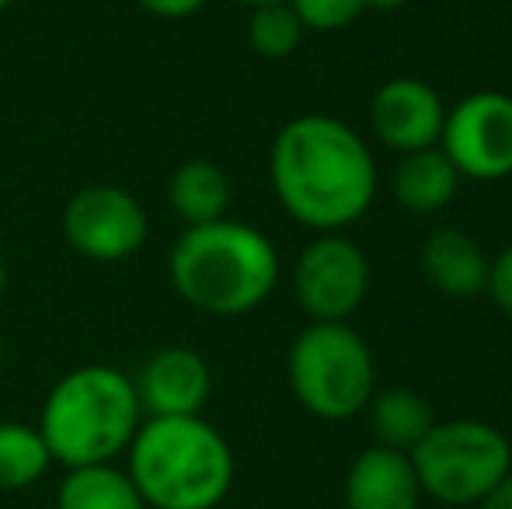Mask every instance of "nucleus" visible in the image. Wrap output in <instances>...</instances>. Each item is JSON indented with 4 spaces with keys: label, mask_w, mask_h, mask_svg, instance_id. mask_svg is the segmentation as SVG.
<instances>
[{
    "label": "nucleus",
    "mask_w": 512,
    "mask_h": 509,
    "mask_svg": "<svg viewBox=\"0 0 512 509\" xmlns=\"http://www.w3.org/2000/svg\"><path fill=\"white\" fill-rule=\"evenodd\" d=\"M276 199L297 224L338 234L377 199V164L349 123L324 112L290 119L269 150Z\"/></svg>",
    "instance_id": "1"
},
{
    "label": "nucleus",
    "mask_w": 512,
    "mask_h": 509,
    "mask_svg": "<svg viewBox=\"0 0 512 509\" xmlns=\"http://www.w3.org/2000/svg\"><path fill=\"white\" fill-rule=\"evenodd\" d=\"M171 286L185 304L213 318H241L272 297L279 283L276 245L244 220L185 227L168 258Z\"/></svg>",
    "instance_id": "2"
},
{
    "label": "nucleus",
    "mask_w": 512,
    "mask_h": 509,
    "mask_svg": "<svg viewBox=\"0 0 512 509\" xmlns=\"http://www.w3.org/2000/svg\"><path fill=\"white\" fill-rule=\"evenodd\" d=\"M126 457L147 509H216L234 485V450L203 415H150Z\"/></svg>",
    "instance_id": "3"
},
{
    "label": "nucleus",
    "mask_w": 512,
    "mask_h": 509,
    "mask_svg": "<svg viewBox=\"0 0 512 509\" xmlns=\"http://www.w3.org/2000/svg\"><path fill=\"white\" fill-rule=\"evenodd\" d=\"M140 422L143 408L133 377L108 363H88L53 384L42 401L39 433L53 464L84 468L126 454Z\"/></svg>",
    "instance_id": "4"
},
{
    "label": "nucleus",
    "mask_w": 512,
    "mask_h": 509,
    "mask_svg": "<svg viewBox=\"0 0 512 509\" xmlns=\"http://www.w3.org/2000/svg\"><path fill=\"white\" fill-rule=\"evenodd\" d=\"M293 398L324 422H345L370 405L377 367L366 339L349 321H310L290 346Z\"/></svg>",
    "instance_id": "5"
},
{
    "label": "nucleus",
    "mask_w": 512,
    "mask_h": 509,
    "mask_svg": "<svg viewBox=\"0 0 512 509\" xmlns=\"http://www.w3.org/2000/svg\"><path fill=\"white\" fill-rule=\"evenodd\" d=\"M422 496L443 506H478L512 471V447L481 419L436 422L411 450Z\"/></svg>",
    "instance_id": "6"
},
{
    "label": "nucleus",
    "mask_w": 512,
    "mask_h": 509,
    "mask_svg": "<svg viewBox=\"0 0 512 509\" xmlns=\"http://www.w3.org/2000/svg\"><path fill=\"white\" fill-rule=\"evenodd\" d=\"M443 154L460 178L471 182H502L512 175V95L474 91L464 102L446 109Z\"/></svg>",
    "instance_id": "7"
},
{
    "label": "nucleus",
    "mask_w": 512,
    "mask_h": 509,
    "mask_svg": "<svg viewBox=\"0 0 512 509\" xmlns=\"http://www.w3.org/2000/svg\"><path fill=\"white\" fill-rule=\"evenodd\" d=\"M147 210L119 185H88L63 210L67 245L88 262H126L147 241Z\"/></svg>",
    "instance_id": "8"
},
{
    "label": "nucleus",
    "mask_w": 512,
    "mask_h": 509,
    "mask_svg": "<svg viewBox=\"0 0 512 509\" xmlns=\"http://www.w3.org/2000/svg\"><path fill=\"white\" fill-rule=\"evenodd\" d=\"M293 290L310 321H349L370 290L363 248L342 234H321L300 252Z\"/></svg>",
    "instance_id": "9"
},
{
    "label": "nucleus",
    "mask_w": 512,
    "mask_h": 509,
    "mask_svg": "<svg viewBox=\"0 0 512 509\" xmlns=\"http://www.w3.org/2000/svg\"><path fill=\"white\" fill-rule=\"evenodd\" d=\"M370 123L380 143L398 154L436 147L443 136L446 105L439 91L422 77H391L370 102Z\"/></svg>",
    "instance_id": "10"
},
{
    "label": "nucleus",
    "mask_w": 512,
    "mask_h": 509,
    "mask_svg": "<svg viewBox=\"0 0 512 509\" xmlns=\"http://www.w3.org/2000/svg\"><path fill=\"white\" fill-rule=\"evenodd\" d=\"M143 419L150 415H203L213 394V370L196 349L168 346L143 363L136 377Z\"/></svg>",
    "instance_id": "11"
},
{
    "label": "nucleus",
    "mask_w": 512,
    "mask_h": 509,
    "mask_svg": "<svg viewBox=\"0 0 512 509\" xmlns=\"http://www.w3.org/2000/svg\"><path fill=\"white\" fill-rule=\"evenodd\" d=\"M422 485L408 454L370 447L345 475V509H418Z\"/></svg>",
    "instance_id": "12"
},
{
    "label": "nucleus",
    "mask_w": 512,
    "mask_h": 509,
    "mask_svg": "<svg viewBox=\"0 0 512 509\" xmlns=\"http://www.w3.org/2000/svg\"><path fill=\"white\" fill-rule=\"evenodd\" d=\"M492 258L471 234L457 227H439L422 245V272L446 297H478L488 286Z\"/></svg>",
    "instance_id": "13"
},
{
    "label": "nucleus",
    "mask_w": 512,
    "mask_h": 509,
    "mask_svg": "<svg viewBox=\"0 0 512 509\" xmlns=\"http://www.w3.org/2000/svg\"><path fill=\"white\" fill-rule=\"evenodd\" d=\"M460 171L443 154V147H425L405 154V161L394 171V199L411 213H439L453 203L460 189Z\"/></svg>",
    "instance_id": "14"
},
{
    "label": "nucleus",
    "mask_w": 512,
    "mask_h": 509,
    "mask_svg": "<svg viewBox=\"0 0 512 509\" xmlns=\"http://www.w3.org/2000/svg\"><path fill=\"white\" fill-rule=\"evenodd\" d=\"M168 203L185 220V227L223 220L230 206L227 171L213 161H203V157L178 164L168 178Z\"/></svg>",
    "instance_id": "15"
},
{
    "label": "nucleus",
    "mask_w": 512,
    "mask_h": 509,
    "mask_svg": "<svg viewBox=\"0 0 512 509\" xmlns=\"http://www.w3.org/2000/svg\"><path fill=\"white\" fill-rule=\"evenodd\" d=\"M366 408H370V433L377 436L380 447L401 450V454H411V450L425 440V433L436 426L432 405L415 387L373 391Z\"/></svg>",
    "instance_id": "16"
},
{
    "label": "nucleus",
    "mask_w": 512,
    "mask_h": 509,
    "mask_svg": "<svg viewBox=\"0 0 512 509\" xmlns=\"http://www.w3.org/2000/svg\"><path fill=\"white\" fill-rule=\"evenodd\" d=\"M56 509H147V503L136 492L129 471L108 461L67 468L56 489Z\"/></svg>",
    "instance_id": "17"
},
{
    "label": "nucleus",
    "mask_w": 512,
    "mask_h": 509,
    "mask_svg": "<svg viewBox=\"0 0 512 509\" xmlns=\"http://www.w3.org/2000/svg\"><path fill=\"white\" fill-rule=\"evenodd\" d=\"M49 468H53V454H49L39 426L18 419L0 422V492L28 489Z\"/></svg>",
    "instance_id": "18"
},
{
    "label": "nucleus",
    "mask_w": 512,
    "mask_h": 509,
    "mask_svg": "<svg viewBox=\"0 0 512 509\" xmlns=\"http://www.w3.org/2000/svg\"><path fill=\"white\" fill-rule=\"evenodd\" d=\"M307 28L293 14L290 4H265L251 11L248 42L262 60H286L300 49Z\"/></svg>",
    "instance_id": "19"
},
{
    "label": "nucleus",
    "mask_w": 512,
    "mask_h": 509,
    "mask_svg": "<svg viewBox=\"0 0 512 509\" xmlns=\"http://www.w3.org/2000/svg\"><path fill=\"white\" fill-rule=\"evenodd\" d=\"M310 32H338L363 14V0H286Z\"/></svg>",
    "instance_id": "20"
},
{
    "label": "nucleus",
    "mask_w": 512,
    "mask_h": 509,
    "mask_svg": "<svg viewBox=\"0 0 512 509\" xmlns=\"http://www.w3.org/2000/svg\"><path fill=\"white\" fill-rule=\"evenodd\" d=\"M485 293H492V300L499 304V311H506L512 318V245L502 248V252L492 258Z\"/></svg>",
    "instance_id": "21"
},
{
    "label": "nucleus",
    "mask_w": 512,
    "mask_h": 509,
    "mask_svg": "<svg viewBox=\"0 0 512 509\" xmlns=\"http://www.w3.org/2000/svg\"><path fill=\"white\" fill-rule=\"evenodd\" d=\"M147 14L154 18H168V21H178V18H192L196 11H203L209 0H136Z\"/></svg>",
    "instance_id": "22"
},
{
    "label": "nucleus",
    "mask_w": 512,
    "mask_h": 509,
    "mask_svg": "<svg viewBox=\"0 0 512 509\" xmlns=\"http://www.w3.org/2000/svg\"><path fill=\"white\" fill-rule=\"evenodd\" d=\"M478 509H512V471L478 503Z\"/></svg>",
    "instance_id": "23"
},
{
    "label": "nucleus",
    "mask_w": 512,
    "mask_h": 509,
    "mask_svg": "<svg viewBox=\"0 0 512 509\" xmlns=\"http://www.w3.org/2000/svg\"><path fill=\"white\" fill-rule=\"evenodd\" d=\"M408 0H363V11H401Z\"/></svg>",
    "instance_id": "24"
},
{
    "label": "nucleus",
    "mask_w": 512,
    "mask_h": 509,
    "mask_svg": "<svg viewBox=\"0 0 512 509\" xmlns=\"http://www.w3.org/2000/svg\"><path fill=\"white\" fill-rule=\"evenodd\" d=\"M237 4H244V7H251V11H255V7H265V4H286V0H237Z\"/></svg>",
    "instance_id": "25"
},
{
    "label": "nucleus",
    "mask_w": 512,
    "mask_h": 509,
    "mask_svg": "<svg viewBox=\"0 0 512 509\" xmlns=\"http://www.w3.org/2000/svg\"><path fill=\"white\" fill-rule=\"evenodd\" d=\"M7 290V265H4V255H0V297H4Z\"/></svg>",
    "instance_id": "26"
},
{
    "label": "nucleus",
    "mask_w": 512,
    "mask_h": 509,
    "mask_svg": "<svg viewBox=\"0 0 512 509\" xmlns=\"http://www.w3.org/2000/svg\"><path fill=\"white\" fill-rule=\"evenodd\" d=\"M14 4V0H0V14H4L7 11V7H11Z\"/></svg>",
    "instance_id": "27"
}]
</instances>
